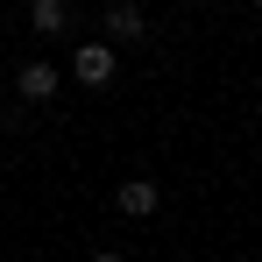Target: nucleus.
Wrapping results in <instances>:
<instances>
[{"label":"nucleus","mask_w":262,"mask_h":262,"mask_svg":"<svg viewBox=\"0 0 262 262\" xmlns=\"http://www.w3.org/2000/svg\"><path fill=\"white\" fill-rule=\"evenodd\" d=\"M114 206H121L128 220H149V213H156V184H149V177H128V184L114 191Z\"/></svg>","instance_id":"3"},{"label":"nucleus","mask_w":262,"mask_h":262,"mask_svg":"<svg viewBox=\"0 0 262 262\" xmlns=\"http://www.w3.org/2000/svg\"><path fill=\"white\" fill-rule=\"evenodd\" d=\"M14 92L43 106V99H57V71H50V64H21V78H14Z\"/></svg>","instance_id":"4"},{"label":"nucleus","mask_w":262,"mask_h":262,"mask_svg":"<svg viewBox=\"0 0 262 262\" xmlns=\"http://www.w3.org/2000/svg\"><path fill=\"white\" fill-rule=\"evenodd\" d=\"M92 262H121V255H92Z\"/></svg>","instance_id":"6"},{"label":"nucleus","mask_w":262,"mask_h":262,"mask_svg":"<svg viewBox=\"0 0 262 262\" xmlns=\"http://www.w3.org/2000/svg\"><path fill=\"white\" fill-rule=\"evenodd\" d=\"M142 29H149V14H142V7H128V0H106V36H114V43H135Z\"/></svg>","instance_id":"2"},{"label":"nucleus","mask_w":262,"mask_h":262,"mask_svg":"<svg viewBox=\"0 0 262 262\" xmlns=\"http://www.w3.org/2000/svg\"><path fill=\"white\" fill-rule=\"evenodd\" d=\"M29 21H36L43 36H57V29H71V7H64V0H36V7H29Z\"/></svg>","instance_id":"5"},{"label":"nucleus","mask_w":262,"mask_h":262,"mask_svg":"<svg viewBox=\"0 0 262 262\" xmlns=\"http://www.w3.org/2000/svg\"><path fill=\"white\" fill-rule=\"evenodd\" d=\"M71 71H78L85 85H106V78H114V43H85V50H71Z\"/></svg>","instance_id":"1"}]
</instances>
